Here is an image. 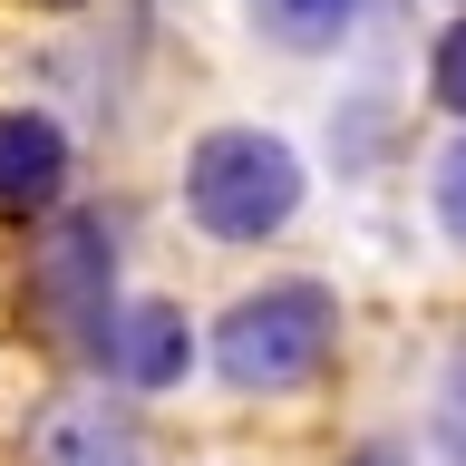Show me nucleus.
I'll return each instance as SVG.
<instances>
[{
    "mask_svg": "<svg viewBox=\"0 0 466 466\" xmlns=\"http://www.w3.org/2000/svg\"><path fill=\"white\" fill-rule=\"evenodd\" d=\"M107 272H116V233H107V214H58L49 243L29 253V311L49 320L58 340L97 350V360H107V330H116V311H107Z\"/></svg>",
    "mask_w": 466,
    "mask_h": 466,
    "instance_id": "nucleus-3",
    "label": "nucleus"
},
{
    "mask_svg": "<svg viewBox=\"0 0 466 466\" xmlns=\"http://www.w3.org/2000/svg\"><path fill=\"white\" fill-rule=\"evenodd\" d=\"M428 87H437V107H457L466 116V20L437 39V68H428Z\"/></svg>",
    "mask_w": 466,
    "mask_h": 466,
    "instance_id": "nucleus-8",
    "label": "nucleus"
},
{
    "mask_svg": "<svg viewBox=\"0 0 466 466\" xmlns=\"http://www.w3.org/2000/svg\"><path fill=\"white\" fill-rule=\"evenodd\" d=\"M185 204H195V224L214 243H262L301 204V156L282 137H262V127H214L185 156Z\"/></svg>",
    "mask_w": 466,
    "mask_h": 466,
    "instance_id": "nucleus-2",
    "label": "nucleus"
},
{
    "mask_svg": "<svg viewBox=\"0 0 466 466\" xmlns=\"http://www.w3.org/2000/svg\"><path fill=\"white\" fill-rule=\"evenodd\" d=\"M350 466H408V457H399V447H389V437H370V447H360V457H350Z\"/></svg>",
    "mask_w": 466,
    "mask_h": 466,
    "instance_id": "nucleus-10",
    "label": "nucleus"
},
{
    "mask_svg": "<svg viewBox=\"0 0 466 466\" xmlns=\"http://www.w3.org/2000/svg\"><path fill=\"white\" fill-rule=\"evenodd\" d=\"M68 195V137L39 107H0V214H49Z\"/></svg>",
    "mask_w": 466,
    "mask_h": 466,
    "instance_id": "nucleus-4",
    "label": "nucleus"
},
{
    "mask_svg": "<svg viewBox=\"0 0 466 466\" xmlns=\"http://www.w3.org/2000/svg\"><path fill=\"white\" fill-rule=\"evenodd\" d=\"M107 370L137 379V389L185 379V311H175V301H137V311H116V330H107Z\"/></svg>",
    "mask_w": 466,
    "mask_h": 466,
    "instance_id": "nucleus-5",
    "label": "nucleus"
},
{
    "mask_svg": "<svg viewBox=\"0 0 466 466\" xmlns=\"http://www.w3.org/2000/svg\"><path fill=\"white\" fill-rule=\"evenodd\" d=\"M39 466H146V437L116 408H58L39 428Z\"/></svg>",
    "mask_w": 466,
    "mask_h": 466,
    "instance_id": "nucleus-6",
    "label": "nucleus"
},
{
    "mask_svg": "<svg viewBox=\"0 0 466 466\" xmlns=\"http://www.w3.org/2000/svg\"><path fill=\"white\" fill-rule=\"evenodd\" d=\"M330 340H340V301L320 282H262L214 320V370L233 389H262L272 399V389H301L330 360Z\"/></svg>",
    "mask_w": 466,
    "mask_h": 466,
    "instance_id": "nucleus-1",
    "label": "nucleus"
},
{
    "mask_svg": "<svg viewBox=\"0 0 466 466\" xmlns=\"http://www.w3.org/2000/svg\"><path fill=\"white\" fill-rule=\"evenodd\" d=\"M262 29L282 39V49H330V39H350V20H360V0H253Z\"/></svg>",
    "mask_w": 466,
    "mask_h": 466,
    "instance_id": "nucleus-7",
    "label": "nucleus"
},
{
    "mask_svg": "<svg viewBox=\"0 0 466 466\" xmlns=\"http://www.w3.org/2000/svg\"><path fill=\"white\" fill-rule=\"evenodd\" d=\"M437 224L466 243V146H447V156H437Z\"/></svg>",
    "mask_w": 466,
    "mask_h": 466,
    "instance_id": "nucleus-9",
    "label": "nucleus"
}]
</instances>
